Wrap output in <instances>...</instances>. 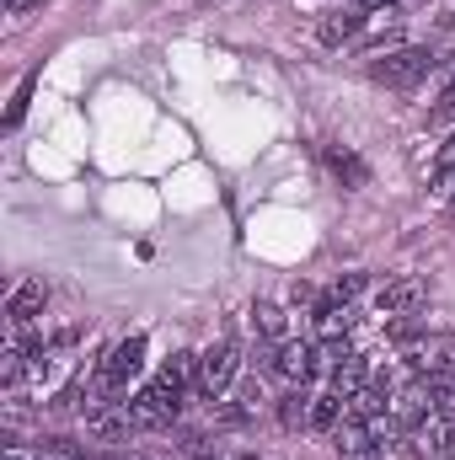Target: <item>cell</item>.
I'll return each instance as SVG.
<instances>
[{
	"label": "cell",
	"instance_id": "10",
	"mask_svg": "<svg viewBox=\"0 0 455 460\" xmlns=\"http://www.w3.org/2000/svg\"><path fill=\"white\" fill-rule=\"evenodd\" d=\"M129 418H134V429H166V423L177 418V407H172L156 385H145V391L129 402Z\"/></svg>",
	"mask_w": 455,
	"mask_h": 460
},
{
	"label": "cell",
	"instance_id": "18",
	"mask_svg": "<svg viewBox=\"0 0 455 460\" xmlns=\"http://www.w3.org/2000/svg\"><path fill=\"white\" fill-rule=\"evenodd\" d=\"M359 295H364V273H338L333 289H327L333 305H348V300H359Z\"/></svg>",
	"mask_w": 455,
	"mask_h": 460
},
{
	"label": "cell",
	"instance_id": "6",
	"mask_svg": "<svg viewBox=\"0 0 455 460\" xmlns=\"http://www.w3.org/2000/svg\"><path fill=\"white\" fill-rule=\"evenodd\" d=\"M268 369H273L279 380L300 385V380H311V375H317V348H306V343H295V338H284V343H273V353H268Z\"/></svg>",
	"mask_w": 455,
	"mask_h": 460
},
{
	"label": "cell",
	"instance_id": "2",
	"mask_svg": "<svg viewBox=\"0 0 455 460\" xmlns=\"http://www.w3.org/2000/svg\"><path fill=\"white\" fill-rule=\"evenodd\" d=\"M236 369H241V348H236V338H220L210 353H199V396L220 402L226 385L236 380Z\"/></svg>",
	"mask_w": 455,
	"mask_h": 460
},
{
	"label": "cell",
	"instance_id": "28",
	"mask_svg": "<svg viewBox=\"0 0 455 460\" xmlns=\"http://www.w3.org/2000/svg\"><path fill=\"white\" fill-rule=\"evenodd\" d=\"M230 460H257V456H230Z\"/></svg>",
	"mask_w": 455,
	"mask_h": 460
},
{
	"label": "cell",
	"instance_id": "22",
	"mask_svg": "<svg viewBox=\"0 0 455 460\" xmlns=\"http://www.w3.org/2000/svg\"><path fill=\"white\" fill-rule=\"evenodd\" d=\"M434 118H440V123H451L455 118V75H451V86L440 92V102H434Z\"/></svg>",
	"mask_w": 455,
	"mask_h": 460
},
{
	"label": "cell",
	"instance_id": "7",
	"mask_svg": "<svg viewBox=\"0 0 455 460\" xmlns=\"http://www.w3.org/2000/svg\"><path fill=\"white\" fill-rule=\"evenodd\" d=\"M333 450H338V460H380V439H375L370 423L343 418L338 429H333Z\"/></svg>",
	"mask_w": 455,
	"mask_h": 460
},
{
	"label": "cell",
	"instance_id": "29",
	"mask_svg": "<svg viewBox=\"0 0 455 460\" xmlns=\"http://www.w3.org/2000/svg\"><path fill=\"white\" fill-rule=\"evenodd\" d=\"M5 460H22V456H16V450H11V456H5Z\"/></svg>",
	"mask_w": 455,
	"mask_h": 460
},
{
	"label": "cell",
	"instance_id": "14",
	"mask_svg": "<svg viewBox=\"0 0 455 460\" xmlns=\"http://www.w3.org/2000/svg\"><path fill=\"white\" fill-rule=\"evenodd\" d=\"M279 423H284V429H311V396H306V391H290V396L279 402Z\"/></svg>",
	"mask_w": 455,
	"mask_h": 460
},
{
	"label": "cell",
	"instance_id": "25",
	"mask_svg": "<svg viewBox=\"0 0 455 460\" xmlns=\"http://www.w3.org/2000/svg\"><path fill=\"white\" fill-rule=\"evenodd\" d=\"M440 193L455 204V172H440Z\"/></svg>",
	"mask_w": 455,
	"mask_h": 460
},
{
	"label": "cell",
	"instance_id": "15",
	"mask_svg": "<svg viewBox=\"0 0 455 460\" xmlns=\"http://www.w3.org/2000/svg\"><path fill=\"white\" fill-rule=\"evenodd\" d=\"M317 332H322L327 343H338L343 332H348V305H333V300H322V305H317Z\"/></svg>",
	"mask_w": 455,
	"mask_h": 460
},
{
	"label": "cell",
	"instance_id": "23",
	"mask_svg": "<svg viewBox=\"0 0 455 460\" xmlns=\"http://www.w3.org/2000/svg\"><path fill=\"white\" fill-rule=\"evenodd\" d=\"M391 338H397V343H413V338H418V322H413V316H397V322H391Z\"/></svg>",
	"mask_w": 455,
	"mask_h": 460
},
{
	"label": "cell",
	"instance_id": "26",
	"mask_svg": "<svg viewBox=\"0 0 455 460\" xmlns=\"http://www.w3.org/2000/svg\"><path fill=\"white\" fill-rule=\"evenodd\" d=\"M32 5H38V0H5V11H11V16H22V11H32Z\"/></svg>",
	"mask_w": 455,
	"mask_h": 460
},
{
	"label": "cell",
	"instance_id": "31",
	"mask_svg": "<svg viewBox=\"0 0 455 460\" xmlns=\"http://www.w3.org/2000/svg\"><path fill=\"white\" fill-rule=\"evenodd\" d=\"M204 460H210V456H204Z\"/></svg>",
	"mask_w": 455,
	"mask_h": 460
},
{
	"label": "cell",
	"instance_id": "8",
	"mask_svg": "<svg viewBox=\"0 0 455 460\" xmlns=\"http://www.w3.org/2000/svg\"><path fill=\"white\" fill-rule=\"evenodd\" d=\"M43 305H49V279H22V284L11 289V300H5V316H11L16 327H27Z\"/></svg>",
	"mask_w": 455,
	"mask_h": 460
},
{
	"label": "cell",
	"instance_id": "5",
	"mask_svg": "<svg viewBox=\"0 0 455 460\" xmlns=\"http://www.w3.org/2000/svg\"><path fill=\"white\" fill-rule=\"evenodd\" d=\"M424 300H429V279H418V273L391 279V284H380V295H375V305H380L386 316H413Z\"/></svg>",
	"mask_w": 455,
	"mask_h": 460
},
{
	"label": "cell",
	"instance_id": "19",
	"mask_svg": "<svg viewBox=\"0 0 455 460\" xmlns=\"http://www.w3.org/2000/svg\"><path fill=\"white\" fill-rule=\"evenodd\" d=\"M49 460H86V450H76V439H43Z\"/></svg>",
	"mask_w": 455,
	"mask_h": 460
},
{
	"label": "cell",
	"instance_id": "21",
	"mask_svg": "<svg viewBox=\"0 0 455 460\" xmlns=\"http://www.w3.org/2000/svg\"><path fill=\"white\" fill-rule=\"evenodd\" d=\"M343 358H348V348H343V343H327L322 353H317V375H333Z\"/></svg>",
	"mask_w": 455,
	"mask_h": 460
},
{
	"label": "cell",
	"instance_id": "13",
	"mask_svg": "<svg viewBox=\"0 0 455 460\" xmlns=\"http://www.w3.org/2000/svg\"><path fill=\"white\" fill-rule=\"evenodd\" d=\"M338 423H343V396L338 391L311 396V429H338Z\"/></svg>",
	"mask_w": 455,
	"mask_h": 460
},
{
	"label": "cell",
	"instance_id": "1",
	"mask_svg": "<svg viewBox=\"0 0 455 460\" xmlns=\"http://www.w3.org/2000/svg\"><path fill=\"white\" fill-rule=\"evenodd\" d=\"M434 65H440V59L413 43V49H391L386 59H375V65H370V81H375V86H391V92H413V86L429 81Z\"/></svg>",
	"mask_w": 455,
	"mask_h": 460
},
{
	"label": "cell",
	"instance_id": "9",
	"mask_svg": "<svg viewBox=\"0 0 455 460\" xmlns=\"http://www.w3.org/2000/svg\"><path fill=\"white\" fill-rule=\"evenodd\" d=\"M86 429L103 439V445H123L129 434H134V418H129V402L113 407V402H103V407H92V418H86Z\"/></svg>",
	"mask_w": 455,
	"mask_h": 460
},
{
	"label": "cell",
	"instance_id": "11",
	"mask_svg": "<svg viewBox=\"0 0 455 460\" xmlns=\"http://www.w3.org/2000/svg\"><path fill=\"white\" fill-rule=\"evenodd\" d=\"M359 32H364V16H359V11H348V5H343V11H327V16L317 22V38H322L327 49H343V43H353Z\"/></svg>",
	"mask_w": 455,
	"mask_h": 460
},
{
	"label": "cell",
	"instance_id": "16",
	"mask_svg": "<svg viewBox=\"0 0 455 460\" xmlns=\"http://www.w3.org/2000/svg\"><path fill=\"white\" fill-rule=\"evenodd\" d=\"M359 385H364V358H353V353H348L338 369H333V391H338L343 402H348V396H353Z\"/></svg>",
	"mask_w": 455,
	"mask_h": 460
},
{
	"label": "cell",
	"instance_id": "12",
	"mask_svg": "<svg viewBox=\"0 0 455 460\" xmlns=\"http://www.w3.org/2000/svg\"><path fill=\"white\" fill-rule=\"evenodd\" d=\"M327 172L338 177L343 188H364V182H370V166H364L348 145H327Z\"/></svg>",
	"mask_w": 455,
	"mask_h": 460
},
{
	"label": "cell",
	"instance_id": "17",
	"mask_svg": "<svg viewBox=\"0 0 455 460\" xmlns=\"http://www.w3.org/2000/svg\"><path fill=\"white\" fill-rule=\"evenodd\" d=\"M252 327H257L263 338L284 343V311H279V305H268V300H263V305H252Z\"/></svg>",
	"mask_w": 455,
	"mask_h": 460
},
{
	"label": "cell",
	"instance_id": "27",
	"mask_svg": "<svg viewBox=\"0 0 455 460\" xmlns=\"http://www.w3.org/2000/svg\"><path fill=\"white\" fill-rule=\"evenodd\" d=\"M103 460H145V456H134V450H118V445H113V450H108Z\"/></svg>",
	"mask_w": 455,
	"mask_h": 460
},
{
	"label": "cell",
	"instance_id": "20",
	"mask_svg": "<svg viewBox=\"0 0 455 460\" xmlns=\"http://www.w3.org/2000/svg\"><path fill=\"white\" fill-rule=\"evenodd\" d=\"M27 97H32V81H22V86H16V97H11V108H5V128H16V123H22V113H27Z\"/></svg>",
	"mask_w": 455,
	"mask_h": 460
},
{
	"label": "cell",
	"instance_id": "4",
	"mask_svg": "<svg viewBox=\"0 0 455 460\" xmlns=\"http://www.w3.org/2000/svg\"><path fill=\"white\" fill-rule=\"evenodd\" d=\"M434 418V385L429 380H413V385H402L397 396H391V429L397 434H413V429H424Z\"/></svg>",
	"mask_w": 455,
	"mask_h": 460
},
{
	"label": "cell",
	"instance_id": "30",
	"mask_svg": "<svg viewBox=\"0 0 455 460\" xmlns=\"http://www.w3.org/2000/svg\"><path fill=\"white\" fill-rule=\"evenodd\" d=\"M375 5H386V0H375ZM391 5H397V0H391Z\"/></svg>",
	"mask_w": 455,
	"mask_h": 460
},
{
	"label": "cell",
	"instance_id": "3",
	"mask_svg": "<svg viewBox=\"0 0 455 460\" xmlns=\"http://www.w3.org/2000/svg\"><path fill=\"white\" fill-rule=\"evenodd\" d=\"M139 364H145V338H123V343L108 348V358H103V375H97V385H103L108 396H123V391H129V380L139 375Z\"/></svg>",
	"mask_w": 455,
	"mask_h": 460
},
{
	"label": "cell",
	"instance_id": "24",
	"mask_svg": "<svg viewBox=\"0 0 455 460\" xmlns=\"http://www.w3.org/2000/svg\"><path fill=\"white\" fill-rule=\"evenodd\" d=\"M440 172H455V139L440 150Z\"/></svg>",
	"mask_w": 455,
	"mask_h": 460
}]
</instances>
